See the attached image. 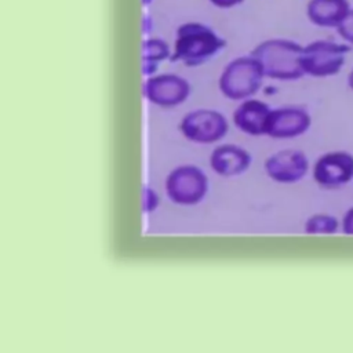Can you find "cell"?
<instances>
[{
    "label": "cell",
    "instance_id": "6da1fadb",
    "mask_svg": "<svg viewBox=\"0 0 353 353\" xmlns=\"http://www.w3.org/2000/svg\"><path fill=\"white\" fill-rule=\"evenodd\" d=\"M303 47L288 39H270L258 44L251 55L259 62L263 74L276 80H296L305 74Z\"/></svg>",
    "mask_w": 353,
    "mask_h": 353
},
{
    "label": "cell",
    "instance_id": "7a4b0ae2",
    "mask_svg": "<svg viewBox=\"0 0 353 353\" xmlns=\"http://www.w3.org/2000/svg\"><path fill=\"white\" fill-rule=\"evenodd\" d=\"M223 46V39L211 28L199 22H188L176 30L171 61H179L188 66H199L211 59Z\"/></svg>",
    "mask_w": 353,
    "mask_h": 353
},
{
    "label": "cell",
    "instance_id": "3957f363",
    "mask_svg": "<svg viewBox=\"0 0 353 353\" xmlns=\"http://www.w3.org/2000/svg\"><path fill=\"white\" fill-rule=\"evenodd\" d=\"M263 77V70L252 55L239 57L230 61L221 73L219 90L229 99H247L258 92Z\"/></svg>",
    "mask_w": 353,
    "mask_h": 353
},
{
    "label": "cell",
    "instance_id": "277c9868",
    "mask_svg": "<svg viewBox=\"0 0 353 353\" xmlns=\"http://www.w3.org/2000/svg\"><path fill=\"white\" fill-rule=\"evenodd\" d=\"M349 47L332 40H314L303 47L302 68L305 74L328 77L336 74L343 63Z\"/></svg>",
    "mask_w": 353,
    "mask_h": 353
},
{
    "label": "cell",
    "instance_id": "5b68a950",
    "mask_svg": "<svg viewBox=\"0 0 353 353\" xmlns=\"http://www.w3.org/2000/svg\"><path fill=\"white\" fill-rule=\"evenodd\" d=\"M208 190L207 175L196 165L183 164L174 168L165 179L168 199L181 205L200 203Z\"/></svg>",
    "mask_w": 353,
    "mask_h": 353
},
{
    "label": "cell",
    "instance_id": "8992f818",
    "mask_svg": "<svg viewBox=\"0 0 353 353\" xmlns=\"http://www.w3.org/2000/svg\"><path fill=\"white\" fill-rule=\"evenodd\" d=\"M179 130L182 135L196 143H214L228 132V121L223 114L212 109H196L185 114Z\"/></svg>",
    "mask_w": 353,
    "mask_h": 353
},
{
    "label": "cell",
    "instance_id": "52a82bcc",
    "mask_svg": "<svg viewBox=\"0 0 353 353\" xmlns=\"http://www.w3.org/2000/svg\"><path fill=\"white\" fill-rule=\"evenodd\" d=\"M190 94V84L181 76L165 73L149 76L143 83L146 99L161 108H172L185 102Z\"/></svg>",
    "mask_w": 353,
    "mask_h": 353
},
{
    "label": "cell",
    "instance_id": "ba28073f",
    "mask_svg": "<svg viewBox=\"0 0 353 353\" xmlns=\"http://www.w3.org/2000/svg\"><path fill=\"white\" fill-rule=\"evenodd\" d=\"M265 171L276 182L292 183L306 174L307 160L299 150H280L266 159Z\"/></svg>",
    "mask_w": 353,
    "mask_h": 353
},
{
    "label": "cell",
    "instance_id": "9c48e42d",
    "mask_svg": "<svg viewBox=\"0 0 353 353\" xmlns=\"http://www.w3.org/2000/svg\"><path fill=\"white\" fill-rule=\"evenodd\" d=\"M310 125L309 114L299 108H279L270 112L266 135L272 138H294Z\"/></svg>",
    "mask_w": 353,
    "mask_h": 353
},
{
    "label": "cell",
    "instance_id": "30bf717a",
    "mask_svg": "<svg viewBox=\"0 0 353 353\" xmlns=\"http://www.w3.org/2000/svg\"><path fill=\"white\" fill-rule=\"evenodd\" d=\"M319 185L334 188L349 181L353 175V159L345 153H328L320 157L313 170Z\"/></svg>",
    "mask_w": 353,
    "mask_h": 353
},
{
    "label": "cell",
    "instance_id": "8fae6325",
    "mask_svg": "<svg viewBox=\"0 0 353 353\" xmlns=\"http://www.w3.org/2000/svg\"><path fill=\"white\" fill-rule=\"evenodd\" d=\"M272 109L262 101L258 99H245L243 101L233 113L234 125L254 137L266 134V125Z\"/></svg>",
    "mask_w": 353,
    "mask_h": 353
},
{
    "label": "cell",
    "instance_id": "7c38bea8",
    "mask_svg": "<svg viewBox=\"0 0 353 353\" xmlns=\"http://www.w3.org/2000/svg\"><path fill=\"white\" fill-rule=\"evenodd\" d=\"M251 164V154L237 145H219L210 156L211 168L221 176L243 174Z\"/></svg>",
    "mask_w": 353,
    "mask_h": 353
},
{
    "label": "cell",
    "instance_id": "4fadbf2b",
    "mask_svg": "<svg viewBox=\"0 0 353 353\" xmlns=\"http://www.w3.org/2000/svg\"><path fill=\"white\" fill-rule=\"evenodd\" d=\"M350 10L349 0H309L306 15L316 26L336 29Z\"/></svg>",
    "mask_w": 353,
    "mask_h": 353
},
{
    "label": "cell",
    "instance_id": "5bb4252c",
    "mask_svg": "<svg viewBox=\"0 0 353 353\" xmlns=\"http://www.w3.org/2000/svg\"><path fill=\"white\" fill-rule=\"evenodd\" d=\"M170 48L161 39H149L142 44V73L152 76L160 61L168 58Z\"/></svg>",
    "mask_w": 353,
    "mask_h": 353
},
{
    "label": "cell",
    "instance_id": "9a60e30c",
    "mask_svg": "<svg viewBox=\"0 0 353 353\" xmlns=\"http://www.w3.org/2000/svg\"><path fill=\"white\" fill-rule=\"evenodd\" d=\"M335 228V222L332 218L325 216V215H316L312 216L310 219H307L305 229L307 233H330L331 230H334Z\"/></svg>",
    "mask_w": 353,
    "mask_h": 353
},
{
    "label": "cell",
    "instance_id": "2e32d148",
    "mask_svg": "<svg viewBox=\"0 0 353 353\" xmlns=\"http://www.w3.org/2000/svg\"><path fill=\"white\" fill-rule=\"evenodd\" d=\"M159 196L157 193L149 188V186H143L142 188V211L149 214L153 212L157 207H159Z\"/></svg>",
    "mask_w": 353,
    "mask_h": 353
},
{
    "label": "cell",
    "instance_id": "e0dca14e",
    "mask_svg": "<svg viewBox=\"0 0 353 353\" xmlns=\"http://www.w3.org/2000/svg\"><path fill=\"white\" fill-rule=\"evenodd\" d=\"M336 30L345 43H349L353 46V7L347 12V15L343 18V21L339 23Z\"/></svg>",
    "mask_w": 353,
    "mask_h": 353
},
{
    "label": "cell",
    "instance_id": "ac0fdd59",
    "mask_svg": "<svg viewBox=\"0 0 353 353\" xmlns=\"http://www.w3.org/2000/svg\"><path fill=\"white\" fill-rule=\"evenodd\" d=\"M243 0H211V3H214L215 6L218 7H222V8H228V7H233L239 3H241Z\"/></svg>",
    "mask_w": 353,
    "mask_h": 353
},
{
    "label": "cell",
    "instance_id": "d6986e66",
    "mask_svg": "<svg viewBox=\"0 0 353 353\" xmlns=\"http://www.w3.org/2000/svg\"><path fill=\"white\" fill-rule=\"evenodd\" d=\"M347 84H349V87L353 90V69H352V72H350V74H349V79H347Z\"/></svg>",
    "mask_w": 353,
    "mask_h": 353
},
{
    "label": "cell",
    "instance_id": "ffe728a7",
    "mask_svg": "<svg viewBox=\"0 0 353 353\" xmlns=\"http://www.w3.org/2000/svg\"><path fill=\"white\" fill-rule=\"evenodd\" d=\"M142 1H143V3H145V4H149V3H150V1H152V0H142Z\"/></svg>",
    "mask_w": 353,
    "mask_h": 353
}]
</instances>
